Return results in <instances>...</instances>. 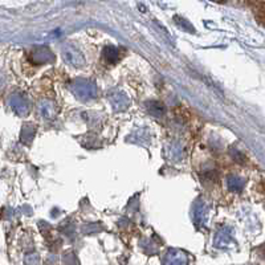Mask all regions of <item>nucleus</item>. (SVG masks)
Wrapping results in <instances>:
<instances>
[{
	"mask_svg": "<svg viewBox=\"0 0 265 265\" xmlns=\"http://www.w3.org/2000/svg\"><path fill=\"white\" fill-rule=\"evenodd\" d=\"M110 101H111V105H113L117 110H122V109H125L126 106L129 105L127 97L122 93V92H117V93L111 94Z\"/></svg>",
	"mask_w": 265,
	"mask_h": 265,
	"instance_id": "obj_6",
	"label": "nucleus"
},
{
	"mask_svg": "<svg viewBox=\"0 0 265 265\" xmlns=\"http://www.w3.org/2000/svg\"><path fill=\"white\" fill-rule=\"evenodd\" d=\"M33 134H35V129H33L32 125H25L22 130V140L24 144H28L29 141L33 138Z\"/></svg>",
	"mask_w": 265,
	"mask_h": 265,
	"instance_id": "obj_12",
	"label": "nucleus"
},
{
	"mask_svg": "<svg viewBox=\"0 0 265 265\" xmlns=\"http://www.w3.org/2000/svg\"><path fill=\"white\" fill-rule=\"evenodd\" d=\"M215 2H218V3H223V2H226V0H215Z\"/></svg>",
	"mask_w": 265,
	"mask_h": 265,
	"instance_id": "obj_16",
	"label": "nucleus"
},
{
	"mask_svg": "<svg viewBox=\"0 0 265 265\" xmlns=\"http://www.w3.org/2000/svg\"><path fill=\"white\" fill-rule=\"evenodd\" d=\"M231 155H232L233 159L236 162H239V163H244V161H245V157L241 154L240 151H237L236 149H232V150H231Z\"/></svg>",
	"mask_w": 265,
	"mask_h": 265,
	"instance_id": "obj_14",
	"label": "nucleus"
},
{
	"mask_svg": "<svg viewBox=\"0 0 265 265\" xmlns=\"http://www.w3.org/2000/svg\"><path fill=\"white\" fill-rule=\"evenodd\" d=\"M61 56H62V60L68 65H71V67L81 68V67L85 65V58H84L83 53L79 49H76L75 47H71V45L64 47L62 52H61Z\"/></svg>",
	"mask_w": 265,
	"mask_h": 265,
	"instance_id": "obj_2",
	"label": "nucleus"
},
{
	"mask_svg": "<svg viewBox=\"0 0 265 265\" xmlns=\"http://www.w3.org/2000/svg\"><path fill=\"white\" fill-rule=\"evenodd\" d=\"M256 16L262 24H265V3H261L257 7V11H256Z\"/></svg>",
	"mask_w": 265,
	"mask_h": 265,
	"instance_id": "obj_13",
	"label": "nucleus"
},
{
	"mask_svg": "<svg viewBox=\"0 0 265 265\" xmlns=\"http://www.w3.org/2000/svg\"><path fill=\"white\" fill-rule=\"evenodd\" d=\"M119 58V50L114 47V45H108L104 49V60L105 62H108L109 65L115 64Z\"/></svg>",
	"mask_w": 265,
	"mask_h": 265,
	"instance_id": "obj_7",
	"label": "nucleus"
},
{
	"mask_svg": "<svg viewBox=\"0 0 265 265\" xmlns=\"http://www.w3.org/2000/svg\"><path fill=\"white\" fill-rule=\"evenodd\" d=\"M40 114L43 115L45 119H50L54 114V105L53 102H50L48 100H44L41 104H40Z\"/></svg>",
	"mask_w": 265,
	"mask_h": 265,
	"instance_id": "obj_8",
	"label": "nucleus"
},
{
	"mask_svg": "<svg viewBox=\"0 0 265 265\" xmlns=\"http://www.w3.org/2000/svg\"><path fill=\"white\" fill-rule=\"evenodd\" d=\"M71 90L79 100L88 101L92 100L97 96V88L96 84H93L89 80L77 79L71 84Z\"/></svg>",
	"mask_w": 265,
	"mask_h": 265,
	"instance_id": "obj_1",
	"label": "nucleus"
},
{
	"mask_svg": "<svg viewBox=\"0 0 265 265\" xmlns=\"http://www.w3.org/2000/svg\"><path fill=\"white\" fill-rule=\"evenodd\" d=\"M53 60L54 56L47 47H36L31 52V61L33 64L43 65L52 62Z\"/></svg>",
	"mask_w": 265,
	"mask_h": 265,
	"instance_id": "obj_3",
	"label": "nucleus"
},
{
	"mask_svg": "<svg viewBox=\"0 0 265 265\" xmlns=\"http://www.w3.org/2000/svg\"><path fill=\"white\" fill-rule=\"evenodd\" d=\"M175 20H176V22H178V24L182 25L183 28H186L187 31H193L192 25L188 24V23H187L186 20H183V19H179V18H178V16H176V18H175Z\"/></svg>",
	"mask_w": 265,
	"mask_h": 265,
	"instance_id": "obj_15",
	"label": "nucleus"
},
{
	"mask_svg": "<svg viewBox=\"0 0 265 265\" xmlns=\"http://www.w3.org/2000/svg\"><path fill=\"white\" fill-rule=\"evenodd\" d=\"M10 105L19 115H27L29 113V101L22 94L12 96V98L10 100Z\"/></svg>",
	"mask_w": 265,
	"mask_h": 265,
	"instance_id": "obj_4",
	"label": "nucleus"
},
{
	"mask_svg": "<svg viewBox=\"0 0 265 265\" xmlns=\"http://www.w3.org/2000/svg\"><path fill=\"white\" fill-rule=\"evenodd\" d=\"M206 220H207V210L203 203H199L195 206V210H193V222L196 226H203Z\"/></svg>",
	"mask_w": 265,
	"mask_h": 265,
	"instance_id": "obj_5",
	"label": "nucleus"
},
{
	"mask_svg": "<svg viewBox=\"0 0 265 265\" xmlns=\"http://www.w3.org/2000/svg\"><path fill=\"white\" fill-rule=\"evenodd\" d=\"M228 183V188L233 192H240L241 190L244 188V179H241L240 176L236 175H231L227 180Z\"/></svg>",
	"mask_w": 265,
	"mask_h": 265,
	"instance_id": "obj_9",
	"label": "nucleus"
},
{
	"mask_svg": "<svg viewBox=\"0 0 265 265\" xmlns=\"http://www.w3.org/2000/svg\"><path fill=\"white\" fill-rule=\"evenodd\" d=\"M147 108H149V111H150L153 115H163L165 113V106L161 104V102H158V101H150L149 104H147Z\"/></svg>",
	"mask_w": 265,
	"mask_h": 265,
	"instance_id": "obj_10",
	"label": "nucleus"
},
{
	"mask_svg": "<svg viewBox=\"0 0 265 265\" xmlns=\"http://www.w3.org/2000/svg\"><path fill=\"white\" fill-rule=\"evenodd\" d=\"M231 240H232V239H231V233H229V231L227 233L226 231H220V232L218 233V236H216L215 243L218 247H223V245H227V244L231 243Z\"/></svg>",
	"mask_w": 265,
	"mask_h": 265,
	"instance_id": "obj_11",
	"label": "nucleus"
}]
</instances>
